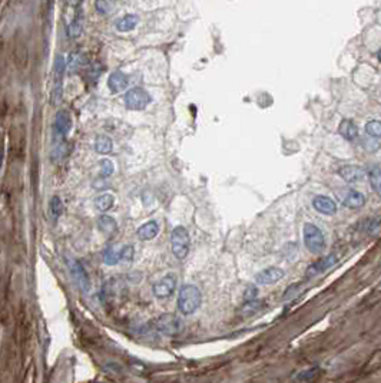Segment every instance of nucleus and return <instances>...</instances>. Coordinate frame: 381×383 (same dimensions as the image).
<instances>
[{
    "instance_id": "f257e3e1",
    "label": "nucleus",
    "mask_w": 381,
    "mask_h": 383,
    "mask_svg": "<svg viewBox=\"0 0 381 383\" xmlns=\"http://www.w3.org/2000/svg\"><path fill=\"white\" fill-rule=\"evenodd\" d=\"M202 303V294L199 291V288L193 284H184L179 294H178V300H176V306L179 313H182L184 316H190L192 313H195Z\"/></svg>"
},
{
    "instance_id": "f03ea898",
    "label": "nucleus",
    "mask_w": 381,
    "mask_h": 383,
    "mask_svg": "<svg viewBox=\"0 0 381 383\" xmlns=\"http://www.w3.org/2000/svg\"><path fill=\"white\" fill-rule=\"evenodd\" d=\"M303 237H304V246L311 254H323L327 241L323 230L317 227L312 223H305L304 230H303Z\"/></svg>"
},
{
    "instance_id": "7ed1b4c3",
    "label": "nucleus",
    "mask_w": 381,
    "mask_h": 383,
    "mask_svg": "<svg viewBox=\"0 0 381 383\" xmlns=\"http://www.w3.org/2000/svg\"><path fill=\"white\" fill-rule=\"evenodd\" d=\"M190 234L188 230L182 226L175 227L171 232V249L172 254L178 258V260H184L188 253H190Z\"/></svg>"
},
{
    "instance_id": "20e7f679",
    "label": "nucleus",
    "mask_w": 381,
    "mask_h": 383,
    "mask_svg": "<svg viewBox=\"0 0 381 383\" xmlns=\"http://www.w3.org/2000/svg\"><path fill=\"white\" fill-rule=\"evenodd\" d=\"M155 327L159 333L165 336H178L184 330V323L176 314L165 313L155 320Z\"/></svg>"
},
{
    "instance_id": "39448f33",
    "label": "nucleus",
    "mask_w": 381,
    "mask_h": 383,
    "mask_svg": "<svg viewBox=\"0 0 381 383\" xmlns=\"http://www.w3.org/2000/svg\"><path fill=\"white\" fill-rule=\"evenodd\" d=\"M151 102V96L143 88H132L125 95V105L128 109L132 111H142Z\"/></svg>"
},
{
    "instance_id": "423d86ee",
    "label": "nucleus",
    "mask_w": 381,
    "mask_h": 383,
    "mask_svg": "<svg viewBox=\"0 0 381 383\" xmlns=\"http://www.w3.org/2000/svg\"><path fill=\"white\" fill-rule=\"evenodd\" d=\"M176 276L172 274V273H168L165 274L162 279H159L156 283H153L152 286V293L153 296L159 300L162 299H168L169 296H172V293L175 291L176 288Z\"/></svg>"
},
{
    "instance_id": "0eeeda50",
    "label": "nucleus",
    "mask_w": 381,
    "mask_h": 383,
    "mask_svg": "<svg viewBox=\"0 0 381 383\" xmlns=\"http://www.w3.org/2000/svg\"><path fill=\"white\" fill-rule=\"evenodd\" d=\"M65 59L63 56H57L56 66H55V79H53V89H52V103L57 105L62 101V91H63V74H65Z\"/></svg>"
},
{
    "instance_id": "6e6552de",
    "label": "nucleus",
    "mask_w": 381,
    "mask_h": 383,
    "mask_svg": "<svg viewBox=\"0 0 381 383\" xmlns=\"http://www.w3.org/2000/svg\"><path fill=\"white\" fill-rule=\"evenodd\" d=\"M335 263H337V255H335V254H328V255H325V257L318 258L317 261H314L310 267L307 268V271H305V279H311V277H315V276L324 273V271H327L330 267H333Z\"/></svg>"
},
{
    "instance_id": "1a4fd4ad",
    "label": "nucleus",
    "mask_w": 381,
    "mask_h": 383,
    "mask_svg": "<svg viewBox=\"0 0 381 383\" xmlns=\"http://www.w3.org/2000/svg\"><path fill=\"white\" fill-rule=\"evenodd\" d=\"M286 276V271L280 267H268L255 274V281L262 286H271L278 283Z\"/></svg>"
},
{
    "instance_id": "9d476101",
    "label": "nucleus",
    "mask_w": 381,
    "mask_h": 383,
    "mask_svg": "<svg viewBox=\"0 0 381 383\" xmlns=\"http://www.w3.org/2000/svg\"><path fill=\"white\" fill-rule=\"evenodd\" d=\"M69 268H71V273H72V277L73 280L77 283V286L80 287L82 291L88 293L91 290V280H89V276L88 273L85 271L83 266L76 261V260H71L69 261Z\"/></svg>"
},
{
    "instance_id": "9b49d317",
    "label": "nucleus",
    "mask_w": 381,
    "mask_h": 383,
    "mask_svg": "<svg viewBox=\"0 0 381 383\" xmlns=\"http://www.w3.org/2000/svg\"><path fill=\"white\" fill-rule=\"evenodd\" d=\"M27 60H29V52H27L26 43L23 42V39L20 38V36H16L15 42H13V62H15V66L19 71H23L27 66Z\"/></svg>"
},
{
    "instance_id": "f8f14e48",
    "label": "nucleus",
    "mask_w": 381,
    "mask_h": 383,
    "mask_svg": "<svg viewBox=\"0 0 381 383\" xmlns=\"http://www.w3.org/2000/svg\"><path fill=\"white\" fill-rule=\"evenodd\" d=\"M341 203L344 207L350 208V210H360L365 205V197L364 194L356 190H345L341 194Z\"/></svg>"
},
{
    "instance_id": "ddd939ff",
    "label": "nucleus",
    "mask_w": 381,
    "mask_h": 383,
    "mask_svg": "<svg viewBox=\"0 0 381 383\" xmlns=\"http://www.w3.org/2000/svg\"><path fill=\"white\" fill-rule=\"evenodd\" d=\"M338 175L343 178L345 182L350 184H356V182H361L365 177L364 168L358 165H344L338 170Z\"/></svg>"
},
{
    "instance_id": "4468645a",
    "label": "nucleus",
    "mask_w": 381,
    "mask_h": 383,
    "mask_svg": "<svg viewBox=\"0 0 381 383\" xmlns=\"http://www.w3.org/2000/svg\"><path fill=\"white\" fill-rule=\"evenodd\" d=\"M312 207H314V210L318 211L320 214H324V215H334L337 212L335 201L330 197H325V195H317L312 200Z\"/></svg>"
},
{
    "instance_id": "2eb2a0df",
    "label": "nucleus",
    "mask_w": 381,
    "mask_h": 383,
    "mask_svg": "<svg viewBox=\"0 0 381 383\" xmlns=\"http://www.w3.org/2000/svg\"><path fill=\"white\" fill-rule=\"evenodd\" d=\"M55 129L60 136H66L69 131L72 129V118L69 112L66 111H59L55 118Z\"/></svg>"
},
{
    "instance_id": "dca6fc26",
    "label": "nucleus",
    "mask_w": 381,
    "mask_h": 383,
    "mask_svg": "<svg viewBox=\"0 0 381 383\" xmlns=\"http://www.w3.org/2000/svg\"><path fill=\"white\" fill-rule=\"evenodd\" d=\"M159 232V226L156 221H148L145 223L143 226H141L138 231H136V235L141 241H151L153 240Z\"/></svg>"
},
{
    "instance_id": "f3484780",
    "label": "nucleus",
    "mask_w": 381,
    "mask_h": 383,
    "mask_svg": "<svg viewBox=\"0 0 381 383\" xmlns=\"http://www.w3.org/2000/svg\"><path fill=\"white\" fill-rule=\"evenodd\" d=\"M108 86L114 94L122 92L128 86V77H126V75H123L120 71H115L108 79Z\"/></svg>"
},
{
    "instance_id": "a211bd4d",
    "label": "nucleus",
    "mask_w": 381,
    "mask_h": 383,
    "mask_svg": "<svg viewBox=\"0 0 381 383\" xmlns=\"http://www.w3.org/2000/svg\"><path fill=\"white\" fill-rule=\"evenodd\" d=\"M97 229L100 232H103L108 237L115 235V232L118 231V224L112 217L109 215H100L97 218Z\"/></svg>"
},
{
    "instance_id": "6ab92c4d",
    "label": "nucleus",
    "mask_w": 381,
    "mask_h": 383,
    "mask_svg": "<svg viewBox=\"0 0 381 383\" xmlns=\"http://www.w3.org/2000/svg\"><path fill=\"white\" fill-rule=\"evenodd\" d=\"M338 132L347 141H354L358 138V128L356 127V124L350 119H344L341 121L340 127H338Z\"/></svg>"
},
{
    "instance_id": "aec40b11",
    "label": "nucleus",
    "mask_w": 381,
    "mask_h": 383,
    "mask_svg": "<svg viewBox=\"0 0 381 383\" xmlns=\"http://www.w3.org/2000/svg\"><path fill=\"white\" fill-rule=\"evenodd\" d=\"M381 226V215H373L361 220L357 224V230L364 234H371Z\"/></svg>"
},
{
    "instance_id": "412c9836",
    "label": "nucleus",
    "mask_w": 381,
    "mask_h": 383,
    "mask_svg": "<svg viewBox=\"0 0 381 383\" xmlns=\"http://www.w3.org/2000/svg\"><path fill=\"white\" fill-rule=\"evenodd\" d=\"M367 175H368L370 185H371L373 191L376 192L379 197H381V168L377 165H373V167L368 168Z\"/></svg>"
},
{
    "instance_id": "4be33fe9",
    "label": "nucleus",
    "mask_w": 381,
    "mask_h": 383,
    "mask_svg": "<svg viewBox=\"0 0 381 383\" xmlns=\"http://www.w3.org/2000/svg\"><path fill=\"white\" fill-rule=\"evenodd\" d=\"M138 25V16L135 15H125L123 18L116 22V29L119 32H131Z\"/></svg>"
},
{
    "instance_id": "5701e85b",
    "label": "nucleus",
    "mask_w": 381,
    "mask_h": 383,
    "mask_svg": "<svg viewBox=\"0 0 381 383\" xmlns=\"http://www.w3.org/2000/svg\"><path fill=\"white\" fill-rule=\"evenodd\" d=\"M114 203H115L114 195L109 194V192H105V194H100V195L96 197L95 207L97 208V210L100 211V212H105V211L112 208Z\"/></svg>"
},
{
    "instance_id": "b1692460",
    "label": "nucleus",
    "mask_w": 381,
    "mask_h": 383,
    "mask_svg": "<svg viewBox=\"0 0 381 383\" xmlns=\"http://www.w3.org/2000/svg\"><path fill=\"white\" fill-rule=\"evenodd\" d=\"M120 250L115 246H108L103 253V261L108 266H115L120 261Z\"/></svg>"
},
{
    "instance_id": "393cba45",
    "label": "nucleus",
    "mask_w": 381,
    "mask_h": 383,
    "mask_svg": "<svg viewBox=\"0 0 381 383\" xmlns=\"http://www.w3.org/2000/svg\"><path fill=\"white\" fill-rule=\"evenodd\" d=\"M112 147H114V144H112V139L109 138V136H105V135H99L97 138H96L95 141V151L97 153H112Z\"/></svg>"
},
{
    "instance_id": "a878e982",
    "label": "nucleus",
    "mask_w": 381,
    "mask_h": 383,
    "mask_svg": "<svg viewBox=\"0 0 381 383\" xmlns=\"http://www.w3.org/2000/svg\"><path fill=\"white\" fill-rule=\"evenodd\" d=\"M82 29H83V26H82V13H80V10H77L76 16L73 18L72 23L68 27V36L72 39L79 38L80 33H82Z\"/></svg>"
},
{
    "instance_id": "bb28decb",
    "label": "nucleus",
    "mask_w": 381,
    "mask_h": 383,
    "mask_svg": "<svg viewBox=\"0 0 381 383\" xmlns=\"http://www.w3.org/2000/svg\"><path fill=\"white\" fill-rule=\"evenodd\" d=\"M71 153V148H69V144L68 142H60V144H57L56 147L52 150V153H50V158H52V161H62V159H65L68 155Z\"/></svg>"
},
{
    "instance_id": "cd10ccee",
    "label": "nucleus",
    "mask_w": 381,
    "mask_h": 383,
    "mask_svg": "<svg viewBox=\"0 0 381 383\" xmlns=\"http://www.w3.org/2000/svg\"><path fill=\"white\" fill-rule=\"evenodd\" d=\"M62 212H63V203H62L60 197H57V195L52 197V200L49 203V214H50V217L53 220H57L62 215Z\"/></svg>"
},
{
    "instance_id": "c85d7f7f",
    "label": "nucleus",
    "mask_w": 381,
    "mask_h": 383,
    "mask_svg": "<svg viewBox=\"0 0 381 383\" xmlns=\"http://www.w3.org/2000/svg\"><path fill=\"white\" fill-rule=\"evenodd\" d=\"M365 132L368 136L381 139V121H377V119L368 121L365 124Z\"/></svg>"
},
{
    "instance_id": "c756f323",
    "label": "nucleus",
    "mask_w": 381,
    "mask_h": 383,
    "mask_svg": "<svg viewBox=\"0 0 381 383\" xmlns=\"http://www.w3.org/2000/svg\"><path fill=\"white\" fill-rule=\"evenodd\" d=\"M320 375V367H311L308 370H303L300 375H297V381L300 382H311Z\"/></svg>"
},
{
    "instance_id": "7c9ffc66",
    "label": "nucleus",
    "mask_w": 381,
    "mask_h": 383,
    "mask_svg": "<svg viewBox=\"0 0 381 383\" xmlns=\"http://www.w3.org/2000/svg\"><path fill=\"white\" fill-rule=\"evenodd\" d=\"M114 173V164H112V161L111 159H102L100 161V175L103 177V178H108V177H111Z\"/></svg>"
},
{
    "instance_id": "2f4dec72",
    "label": "nucleus",
    "mask_w": 381,
    "mask_h": 383,
    "mask_svg": "<svg viewBox=\"0 0 381 383\" xmlns=\"http://www.w3.org/2000/svg\"><path fill=\"white\" fill-rule=\"evenodd\" d=\"M95 9L100 15H108L112 9V3L111 0H96Z\"/></svg>"
},
{
    "instance_id": "473e14b6",
    "label": "nucleus",
    "mask_w": 381,
    "mask_h": 383,
    "mask_svg": "<svg viewBox=\"0 0 381 383\" xmlns=\"http://www.w3.org/2000/svg\"><path fill=\"white\" fill-rule=\"evenodd\" d=\"M134 258V247L132 246H125L123 249L120 250V261H132Z\"/></svg>"
},
{
    "instance_id": "72a5a7b5",
    "label": "nucleus",
    "mask_w": 381,
    "mask_h": 383,
    "mask_svg": "<svg viewBox=\"0 0 381 383\" xmlns=\"http://www.w3.org/2000/svg\"><path fill=\"white\" fill-rule=\"evenodd\" d=\"M373 136L371 138H365L364 141H362V147H364V150L367 151V153H376L377 150H379V142H373Z\"/></svg>"
},
{
    "instance_id": "f704fd0d",
    "label": "nucleus",
    "mask_w": 381,
    "mask_h": 383,
    "mask_svg": "<svg viewBox=\"0 0 381 383\" xmlns=\"http://www.w3.org/2000/svg\"><path fill=\"white\" fill-rule=\"evenodd\" d=\"M300 287H301V283L291 284V286H289V287L286 290V293H284L283 299H284V300H289V299H292L294 296H297V294H298V290H300Z\"/></svg>"
},
{
    "instance_id": "c9c22d12",
    "label": "nucleus",
    "mask_w": 381,
    "mask_h": 383,
    "mask_svg": "<svg viewBox=\"0 0 381 383\" xmlns=\"http://www.w3.org/2000/svg\"><path fill=\"white\" fill-rule=\"evenodd\" d=\"M260 308H261V305H260V302H257V300L245 302V305L242 307V310H244L247 314H252V313H255V311L260 310Z\"/></svg>"
},
{
    "instance_id": "e433bc0d",
    "label": "nucleus",
    "mask_w": 381,
    "mask_h": 383,
    "mask_svg": "<svg viewBox=\"0 0 381 383\" xmlns=\"http://www.w3.org/2000/svg\"><path fill=\"white\" fill-rule=\"evenodd\" d=\"M257 296H258V288L255 287V286H248L245 293H244V300L245 302H252V300L257 299Z\"/></svg>"
},
{
    "instance_id": "4c0bfd02",
    "label": "nucleus",
    "mask_w": 381,
    "mask_h": 383,
    "mask_svg": "<svg viewBox=\"0 0 381 383\" xmlns=\"http://www.w3.org/2000/svg\"><path fill=\"white\" fill-rule=\"evenodd\" d=\"M377 58H379V60H380V63H381V49L379 51V53H377Z\"/></svg>"
},
{
    "instance_id": "58836bf2",
    "label": "nucleus",
    "mask_w": 381,
    "mask_h": 383,
    "mask_svg": "<svg viewBox=\"0 0 381 383\" xmlns=\"http://www.w3.org/2000/svg\"><path fill=\"white\" fill-rule=\"evenodd\" d=\"M379 288H381V283H380V286H379Z\"/></svg>"
}]
</instances>
